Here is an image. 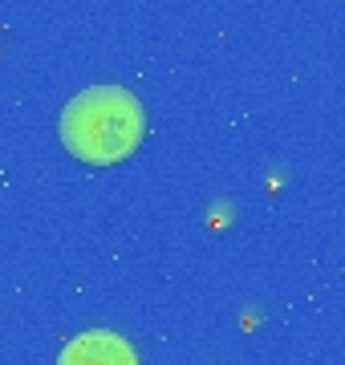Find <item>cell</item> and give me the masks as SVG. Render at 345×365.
<instances>
[{"mask_svg":"<svg viewBox=\"0 0 345 365\" xmlns=\"http://www.w3.org/2000/svg\"><path fill=\"white\" fill-rule=\"evenodd\" d=\"M146 134L143 102L122 86H90L61 110V143L90 167H114Z\"/></svg>","mask_w":345,"mask_h":365,"instance_id":"6da1fadb","label":"cell"},{"mask_svg":"<svg viewBox=\"0 0 345 365\" xmlns=\"http://www.w3.org/2000/svg\"><path fill=\"white\" fill-rule=\"evenodd\" d=\"M57 365H138V353L126 337L110 333V329H90L73 337L61 349Z\"/></svg>","mask_w":345,"mask_h":365,"instance_id":"7a4b0ae2","label":"cell"}]
</instances>
